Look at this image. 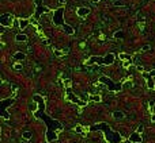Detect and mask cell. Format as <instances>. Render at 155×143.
Segmentation results:
<instances>
[{"label":"cell","instance_id":"30bf717a","mask_svg":"<svg viewBox=\"0 0 155 143\" xmlns=\"http://www.w3.org/2000/svg\"><path fill=\"white\" fill-rule=\"evenodd\" d=\"M129 140H131L132 143H142L143 138L140 136L139 132L136 131V132H133V134H131V136H129Z\"/></svg>","mask_w":155,"mask_h":143},{"label":"cell","instance_id":"8fae6325","mask_svg":"<svg viewBox=\"0 0 155 143\" xmlns=\"http://www.w3.org/2000/svg\"><path fill=\"white\" fill-rule=\"evenodd\" d=\"M114 54L113 53H109V54H106L105 57H103V65H112L113 62H114Z\"/></svg>","mask_w":155,"mask_h":143},{"label":"cell","instance_id":"4316f807","mask_svg":"<svg viewBox=\"0 0 155 143\" xmlns=\"http://www.w3.org/2000/svg\"><path fill=\"white\" fill-rule=\"evenodd\" d=\"M75 132L80 134V132H83V130H82V127H76V128H75Z\"/></svg>","mask_w":155,"mask_h":143},{"label":"cell","instance_id":"7c38bea8","mask_svg":"<svg viewBox=\"0 0 155 143\" xmlns=\"http://www.w3.org/2000/svg\"><path fill=\"white\" fill-rule=\"evenodd\" d=\"M76 14H78L79 18H84V16H87L88 14H90V10H88L87 7H80V8H78Z\"/></svg>","mask_w":155,"mask_h":143},{"label":"cell","instance_id":"83f0119b","mask_svg":"<svg viewBox=\"0 0 155 143\" xmlns=\"http://www.w3.org/2000/svg\"><path fill=\"white\" fill-rule=\"evenodd\" d=\"M136 69H137V70H139V72H143V66H136Z\"/></svg>","mask_w":155,"mask_h":143},{"label":"cell","instance_id":"ffe728a7","mask_svg":"<svg viewBox=\"0 0 155 143\" xmlns=\"http://www.w3.org/2000/svg\"><path fill=\"white\" fill-rule=\"evenodd\" d=\"M22 136H23V139L29 140L30 138H32V132H30V131H26V132H23V134H22Z\"/></svg>","mask_w":155,"mask_h":143},{"label":"cell","instance_id":"7a4b0ae2","mask_svg":"<svg viewBox=\"0 0 155 143\" xmlns=\"http://www.w3.org/2000/svg\"><path fill=\"white\" fill-rule=\"evenodd\" d=\"M88 130H90V131H102L109 143H120L121 142V135H120L119 132L113 131V130H112L106 123H103V122L95 124V126H91Z\"/></svg>","mask_w":155,"mask_h":143},{"label":"cell","instance_id":"5bb4252c","mask_svg":"<svg viewBox=\"0 0 155 143\" xmlns=\"http://www.w3.org/2000/svg\"><path fill=\"white\" fill-rule=\"evenodd\" d=\"M25 58H26V55H25V53H22V51H18V53L14 54V59H16V61H23Z\"/></svg>","mask_w":155,"mask_h":143},{"label":"cell","instance_id":"d4e9b609","mask_svg":"<svg viewBox=\"0 0 155 143\" xmlns=\"http://www.w3.org/2000/svg\"><path fill=\"white\" fill-rule=\"evenodd\" d=\"M14 69L15 70H22V65H20V64H16V65H14Z\"/></svg>","mask_w":155,"mask_h":143},{"label":"cell","instance_id":"9c48e42d","mask_svg":"<svg viewBox=\"0 0 155 143\" xmlns=\"http://www.w3.org/2000/svg\"><path fill=\"white\" fill-rule=\"evenodd\" d=\"M93 64H97V65H103V57H97V55L90 57V59L87 61V65H93Z\"/></svg>","mask_w":155,"mask_h":143},{"label":"cell","instance_id":"52a82bcc","mask_svg":"<svg viewBox=\"0 0 155 143\" xmlns=\"http://www.w3.org/2000/svg\"><path fill=\"white\" fill-rule=\"evenodd\" d=\"M0 23L3 27H10L12 24V15L11 14H3L0 16Z\"/></svg>","mask_w":155,"mask_h":143},{"label":"cell","instance_id":"44dd1931","mask_svg":"<svg viewBox=\"0 0 155 143\" xmlns=\"http://www.w3.org/2000/svg\"><path fill=\"white\" fill-rule=\"evenodd\" d=\"M90 100H91V101H95V103H100V101H101V97H100V95H98V96H97V95H94V96L90 97Z\"/></svg>","mask_w":155,"mask_h":143},{"label":"cell","instance_id":"cb8c5ba5","mask_svg":"<svg viewBox=\"0 0 155 143\" xmlns=\"http://www.w3.org/2000/svg\"><path fill=\"white\" fill-rule=\"evenodd\" d=\"M131 62H132V61H125V62L123 64V66H124V68H129V66H131Z\"/></svg>","mask_w":155,"mask_h":143},{"label":"cell","instance_id":"f546056e","mask_svg":"<svg viewBox=\"0 0 155 143\" xmlns=\"http://www.w3.org/2000/svg\"><path fill=\"white\" fill-rule=\"evenodd\" d=\"M142 131H143V126H140V127L137 128V132H139V134H140V132H142Z\"/></svg>","mask_w":155,"mask_h":143},{"label":"cell","instance_id":"2e32d148","mask_svg":"<svg viewBox=\"0 0 155 143\" xmlns=\"http://www.w3.org/2000/svg\"><path fill=\"white\" fill-rule=\"evenodd\" d=\"M15 39L18 41V42H26V41H27V37H26L25 34H18L15 37Z\"/></svg>","mask_w":155,"mask_h":143},{"label":"cell","instance_id":"ac0fdd59","mask_svg":"<svg viewBox=\"0 0 155 143\" xmlns=\"http://www.w3.org/2000/svg\"><path fill=\"white\" fill-rule=\"evenodd\" d=\"M147 86L150 89H154L155 88V84H154V81H152V78L151 77H148L147 78Z\"/></svg>","mask_w":155,"mask_h":143},{"label":"cell","instance_id":"8992f818","mask_svg":"<svg viewBox=\"0 0 155 143\" xmlns=\"http://www.w3.org/2000/svg\"><path fill=\"white\" fill-rule=\"evenodd\" d=\"M34 4L37 6L36 14H34V18H36V19H40L41 15H42L44 12L49 11V7H44V6H42V0H34Z\"/></svg>","mask_w":155,"mask_h":143},{"label":"cell","instance_id":"d6986e66","mask_svg":"<svg viewBox=\"0 0 155 143\" xmlns=\"http://www.w3.org/2000/svg\"><path fill=\"white\" fill-rule=\"evenodd\" d=\"M113 117H114V119H123V117H124V113L120 112V111H116V112L113 113Z\"/></svg>","mask_w":155,"mask_h":143},{"label":"cell","instance_id":"277c9868","mask_svg":"<svg viewBox=\"0 0 155 143\" xmlns=\"http://www.w3.org/2000/svg\"><path fill=\"white\" fill-rule=\"evenodd\" d=\"M14 104V99L10 97V99H3V100L0 101V109H1V116H3V119H8L10 115L7 112V107Z\"/></svg>","mask_w":155,"mask_h":143},{"label":"cell","instance_id":"f1b7e54d","mask_svg":"<svg viewBox=\"0 0 155 143\" xmlns=\"http://www.w3.org/2000/svg\"><path fill=\"white\" fill-rule=\"evenodd\" d=\"M150 76H151V77H155V69L150 72Z\"/></svg>","mask_w":155,"mask_h":143},{"label":"cell","instance_id":"4dcf8cb0","mask_svg":"<svg viewBox=\"0 0 155 143\" xmlns=\"http://www.w3.org/2000/svg\"><path fill=\"white\" fill-rule=\"evenodd\" d=\"M114 4H116V6H121V1H119V0H116V1H114Z\"/></svg>","mask_w":155,"mask_h":143},{"label":"cell","instance_id":"ba28073f","mask_svg":"<svg viewBox=\"0 0 155 143\" xmlns=\"http://www.w3.org/2000/svg\"><path fill=\"white\" fill-rule=\"evenodd\" d=\"M67 96H68V100H71L72 103H76V104L80 105V107H84V105H86V103H84V101L79 100L76 96H74V95H72V92H71V89H69V88H68V95H67Z\"/></svg>","mask_w":155,"mask_h":143},{"label":"cell","instance_id":"4fadbf2b","mask_svg":"<svg viewBox=\"0 0 155 143\" xmlns=\"http://www.w3.org/2000/svg\"><path fill=\"white\" fill-rule=\"evenodd\" d=\"M18 24H19V27L20 28H26L30 24V20L29 19H23V18H20L19 22H18Z\"/></svg>","mask_w":155,"mask_h":143},{"label":"cell","instance_id":"e0dca14e","mask_svg":"<svg viewBox=\"0 0 155 143\" xmlns=\"http://www.w3.org/2000/svg\"><path fill=\"white\" fill-rule=\"evenodd\" d=\"M119 58H120V59H128V61H131V59H132L131 55L125 54V53H120V54H119Z\"/></svg>","mask_w":155,"mask_h":143},{"label":"cell","instance_id":"d6a6232c","mask_svg":"<svg viewBox=\"0 0 155 143\" xmlns=\"http://www.w3.org/2000/svg\"><path fill=\"white\" fill-rule=\"evenodd\" d=\"M93 1H94V3H98V1H100V0H93Z\"/></svg>","mask_w":155,"mask_h":143},{"label":"cell","instance_id":"484cf974","mask_svg":"<svg viewBox=\"0 0 155 143\" xmlns=\"http://www.w3.org/2000/svg\"><path fill=\"white\" fill-rule=\"evenodd\" d=\"M55 54L57 55V57H61V55H63L64 53H63V51H59V50H55Z\"/></svg>","mask_w":155,"mask_h":143},{"label":"cell","instance_id":"9a60e30c","mask_svg":"<svg viewBox=\"0 0 155 143\" xmlns=\"http://www.w3.org/2000/svg\"><path fill=\"white\" fill-rule=\"evenodd\" d=\"M63 28H64V31H65L67 34H69V35H72L74 32H75V31H74V28H72L71 26H69V24H64Z\"/></svg>","mask_w":155,"mask_h":143},{"label":"cell","instance_id":"7402d4cb","mask_svg":"<svg viewBox=\"0 0 155 143\" xmlns=\"http://www.w3.org/2000/svg\"><path fill=\"white\" fill-rule=\"evenodd\" d=\"M123 35V31H117V32H114V38H121Z\"/></svg>","mask_w":155,"mask_h":143},{"label":"cell","instance_id":"6da1fadb","mask_svg":"<svg viewBox=\"0 0 155 143\" xmlns=\"http://www.w3.org/2000/svg\"><path fill=\"white\" fill-rule=\"evenodd\" d=\"M37 119L44 120L46 123V140L48 142H53V140L57 139V131H61L63 130V126L60 122L49 117L48 115H45V112L42 113H34Z\"/></svg>","mask_w":155,"mask_h":143},{"label":"cell","instance_id":"3957f363","mask_svg":"<svg viewBox=\"0 0 155 143\" xmlns=\"http://www.w3.org/2000/svg\"><path fill=\"white\" fill-rule=\"evenodd\" d=\"M98 81H100L101 84H103V85H106L110 92H119V90H121V88H123L121 84H114V81L110 80L109 77H106V76H101Z\"/></svg>","mask_w":155,"mask_h":143},{"label":"cell","instance_id":"603a6c76","mask_svg":"<svg viewBox=\"0 0 155 143\" xmlns=\"http://www.w3.org/2000/svg\"><path fill=\"white\" fill-rule=\"evenodd\" d=\"M148 50H150V45H144L142 47V51H148Z\"/></svg>","mask_w":155,"mask_h":143},{"label":"cell","instance_id":"1f68e13d","mask_svg":"<svg viewBox=\"0 0 155 143\" xmlns=\"http://www.w3.org/2000/svg\"><path fill=\"white\" fill-rule=\"evenodd\" d=\"M152 122H155V115H152Z\"/></svg>","mask_w":155,"mask_h":143},{"label":"cell","instance_id":"5b68a950","mask_svg":"<svg viewBox=\"0 0 155 143\" xmlns=\"http://www.w3.org/2000/svg\"><path fill=\"white\" fill-rule=\"evenodd\" d=\"M64 8H59V10H56L55 12H53V15H52V20H53V23L56 24V26H64Z\"/></svg>","mask_w":155,"mask_h":143}]
</instances>
